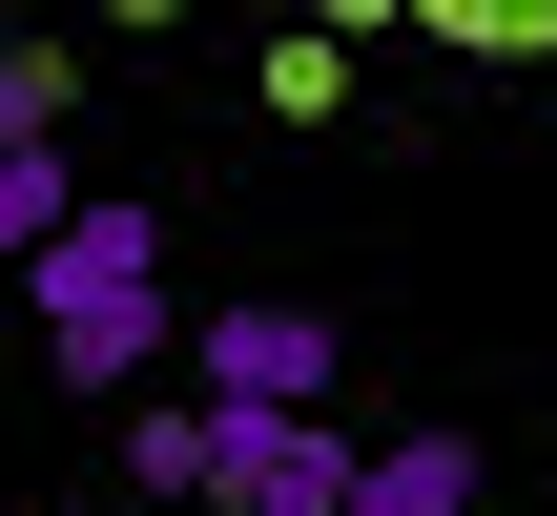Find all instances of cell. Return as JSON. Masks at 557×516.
Segmentation results:
<instances>
[{
    "mask_svg": "<svg viewBox=\"0 0 557 516\" xmlns=\"http://www.w3.org/2000/svg\"><path fill=\"white\" fill-rule=\"evenodd\" d=\"M124 496H145V516H207V496H227V393H207V372L124 414Z\"/></svg>",
    "mask_w": 557,
    "mask_h": 516,
    "instance_id": "obj_4",
    "label": "cell"
},
{
    "mask_svg": "<svg viewBox=\"0 0 557 516\" xmlns=\"http://www.w3.org/2000/svg\"><path fill=\"white\" fill-rule=\"evenodd\" d=\"M186 372H207V393H248V414H331V310H289V290H227V310L186 331Z\"/></svg>",
    "mask_w": 557,
    "mask_h": 516,
    "instance_id": "obj_2",
    "label": "cell"
},
{
    "mask_svg": "<svg viewBox=\"0 0 557 516\" xmlns=\"http://www.w3.org/2000/svg\"><path fill=\"white\" fill-rule=\"evenodd\" d=\"M62 228H83V165H62V145H0V290H21Z\"/></svg>",
    "mask_w": 557,
    "mask_h": 516,
    "instance_id": "obj_6",
    "label": "cell"
},
{
    "mask_svg": "<svg viewBox=\"0 0 557 516\" xmlns=\"http://www.w3.org/2000/svg\"><path fill=\"white\" fill-rule=\"evenodd\" d=\"M21 310H41V372H62V393H145L165 331H186V310H165V207L83 186V228L21 269Z\"/></svg>",
    "mask_w": 557,
    "mask_h": 516,
    "instance_id": "obj_1",
    "label": "cell"
},
{
    "mask_svg": "<svg viewBox=\"0 0 557 516\" xmlns=\"http://www.w3.org/2000/svg\"><path fill=\"white\" fill-rule=\"evenodd\" d=\"M62 103H83V62L62 41H0V145H62Z\"/></svg>",
    "mask_w": 557,
    "mask_h": 516,
    "instance_id": "obj_7",
    "label": "cell"
},
{
    "mask_svg": "<svg viewBox=\"0 0 557 516\" xmlns=\"http://www.w3.org/2000/svg\"><path fill=\"white\" fill-rule=\"evenodd\" d=\"M475 496H496L475 434H372V476H351V516H475Z\"/></svg>",
    "mask_w": 557,
    "mask_h": 516,
    "instance_id": "obj_5",
    "label": "cell"
},
{
    "mask_svg": "<svg viewBox=\"0 0 557 516\" xmlns=\"http://www.w3.org/2000/svg\"><path fill=\"white\" fill-rule=\"evenodd\" d=\"M351 476H372V434H331V414H248V393H227V496H207V516H351Z\"/></svg>",
    "mask_w": 557,
    "mask_h": 516,
    "instance_id": "obj_3",
    "label": "cell"
},
{
    "mask_svg": "<svg viewBox=\"0 0 557 516\" xmlns=\"http://www.w3.org/2000/svg\"><path fill=\"white\" fill-rule=\"evenodd\" d=\"M103 21H186V0H103Z\"/></svg>",
    "mask_w": 557,
    "mask_h": 516,
    "instance_id": "obj_8",
    "label": "cell"
}]
</instances>
